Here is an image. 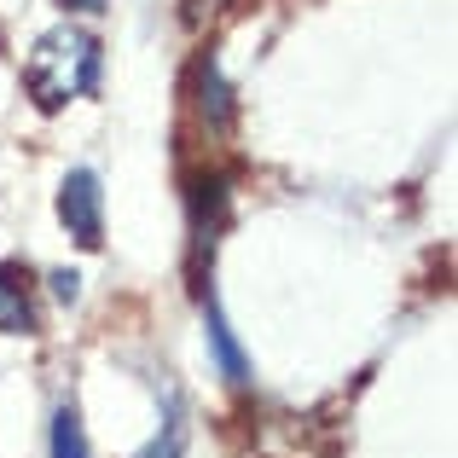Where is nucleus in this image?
Masks as SVG:
<instances>
[{
    "label": "nucleus",
    "mask_w": 458,
    "mask_h": 458,
    "mask_svg": "<svg viewBox=\"0 0 458 458\" xmlns=\"http://www.w3.org/2000/svg\"><path fill=\"white\" fill-rule=\"evenodd\" d=\"M23 81H30V99L41 111H64L70 99H88L99 88V41L76 23H58L35 41L30 64H23Z\"/></svg>",
    "instance_id": "obj_1"
},
{
    "label": "nucleus",
    "mask_w": 458,
    "mask_h": 458,
    "mask_svg": "<svg viewBox=\"0 0 458 458\" xmlns=\"http://www.w3.org/2000/svg\"><path fill=\"white\" fill-rule=\"evenodd\" d=\"M203 336H209V354H215V366H221V377L233 383V389H244V383H250V360H244L233 325H226V313L215 302H203Z\"/></svg>",
    "instance_id": "obj_5"
},
{
    "label": "nucleus",
    "mask_w": 458,
    "mask_h": 458,
    "mask_svg": "<svg viewBox=\"0 0 458 458\" xmlns=\"http://www.w3.org/2000/svg\"><path fill=\"white\" fill-rule=\"evenodd\" d=\"M134 458H186V424H180V394H168V418L157 429V441Z\"/></svg>",
    "instance_id": "obj_8"
},
{
    "label": "nucleus",
    "mask_w": 458,
    "mask_h": 458,
    "mask_svg": "<svg viewBox=\"0 0 458 458\" xmlns=\"http://www.w3.org/2000/svg\"><path fill=\"white\" fill-rule=\"evenodd\" d=\"M47 284H53V296H58V302H76V296H81V279H76V273H53Z\"/></svg>",
    "instance_id": "obj_9"
},
{
    "label": "nucleus",
    "mask_w": 458,
    "mask_h": 458,
    "mask_svg": "<svg viewBox=\"0 0 458 458\" xmlns=\"http://www.w3.org/2000/svg\"><path fill=\"white\" fill-rule=\"evenodd\" d=\"M221 221H226V174H203L191 186V250H198V261L215 250Z\"/></svg>",
    "instance_id": "obj_4"
},
{
    "label": "nucleus",
    "mask_w": 458,
    "mask_h": 458,
    "mask_svg": "<svg viewBox=\"0 0 458 458\" xmlns=\"http://www.w3.org/2000/svg\"><path fill=\"white\" fill-rule=\"evenodd\" d=\"M58 221L70 226V238L88 250L105 244V191L93 168H70L64 186H58Z\"/></svg>",
    "instance_id": "obj_2"
},
{
    "label": "nucleus",
    "mask_w": 458,
    "mask_h": 458,
    "mask_svg": "<svg viewBox=\"0 0 458 458\" xmlns=\"http://www.w3.org/2000/svg\"><path fill=\"white\" fill-rule=\"evenodd\" d=\"M0 331L6 336H35L41 313H35V279L23 261H0Z\"/></svg>",
    "instance_id": "obj_3"
},
{
    "label": "nucleus",
    "mask_w": 458,
    "mask_h": 458,
    "mask_svg": "<svg viewBox=\"0 0 458 458\" xmlns=\"http://www.w3.org/2000/svg\"><path fill=\"white\" fill-rule=\"evenodd\" d=\"M198 116H203V128L209 134H226L233 128V93H226V76H221V64H215L209 53L198 58Z\"/></svg>",
    "instance_id": "obj_6"
},
{
    "label": "nucleus",
    "mask_w": 458,
    "mask_h": 458,
    "mask_svg": "<svg viewBox=\"0 0 458 458\" xmlns=\"http://www.w3.org/2000/svg\"><path fill=\"white\" fill-rule=\"evenodd\" d=\"M64 6H76V12H105L111 0H64Z\"/></svg>",
    "instance_id": "obj_10"
},
{
    "label": "nucleus",
    "mask_w": 458,
    "mask_h": 458,
    "mask_svg": "<svg viewBox=\"0 0 458 458\" xmlns=\"http://www.w3.org/2000/svg\"><path fill=\"white\" fill-rule=\"evenodd\" d=\"M53 458H93L88 436H81V412H76V406H58V412H53Z\"/></svg>",
    "instance_id": "obj_7"
}]
</instances>
